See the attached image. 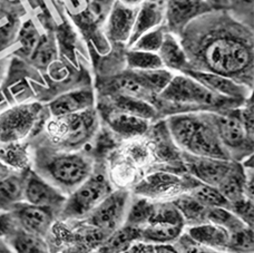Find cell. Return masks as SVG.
Wrapping results in <instances>:
<instances>
[{
	"label": "cell",
	"mask_w": 254,
	"mask_h": 253,
	"mask_svg": "<svg viewBox=\"0 0 254 253\" xmlns=\"http://www.w3.org/2000/svg\"><path fill=\"white\" fill-rule=\"evenodd\" d=\"M115 189L104 161H97L89 178L67 195L58 220H83Z\"/></svg>",
	"instance_id": "8992f818"
},
{
	"label": "cell",
	"mask_w": 254,
	"mask_h": 253,
	"mask_svg": "<svg viewBox=\"0 0 254 253\" xmlns=\"http://www.w3.org/2000/svg\"><path fill=\"white\" fill-rule=\"evenodd\" d=\"M31 64L38 69H47L56 60V47L49 36H42L35 51L28 58Z\"/></svg>",
	"instance_id": "e575fe53"
},
{
	"label": "cell",
	"mask_w": 254,
	"mask_h": 253,
	"mask_svg": "<svg viewBox=\"0 0 254 253\" xmlns=\"http://www.w3.org/2000/svg\"><path fill=\"white\" fill-rule=\"evenodd\" d=\"M9 65H10V61L7 60V58H2V60H0V87H1L3 80L7 76Z\"/></svg>",
	"instance_id": "7dc6e473"
},
{
	"label": "cell",
	"mask_w": 254,
	"mask_h": 253,
	"mask_svg": "<svg viewBox=\"0 0 254 253\" xmlns=\"http://www.w3.org/2000/svg\"><path fill=\"white\" fill-rule=\"evenodd\" d=\"M40 36L38 30L31 21H27L22 27V29L19 31V42L21 44L20 53L25 58H29L31 54L37 47V45L40 40Z\"/></svg>",
	"instance_id": "ab89813d"
},
{
	"label": "cell",
	"mask_w": 254,
	"mask_h": 253,
	"mask_svg": "<svg viewBox=\"0 0 254 253\" xmlns=\"http://www.w3.org/2000/svg\"><path fill=\"white\" fill-rule=\"evenodd\" d=\"M188 194L207 209H213V207H228L229 209L230 203L222 195L217 188L198 182Z\"/></svg>",
	"instance_id": "d6a6232c"
},
{
	"label": "cell",
	"mask_w": 254,
	"mask_h": 253,
	"mask_svg": "<svg viewBox=\"0 0 254 253\" xmlns=\"http://www.w3.org/2000/svg\"><path fill=\"white\" fill-rule=\"evenodd\" d=\"M211 11L213 9L205 0H166L163 26L179 36L190 22Z\"/></svg>",
	"instance_id": "7c38bea8"
},
{
	"label": "cell",
	"mask_w": 254,
	"mask_h": 253,
	"mask_svg": "<svg viewBox=\"0 0 254 253\" xmlns=\"http://www.w3.org/2000/svg\"><path fill=\"white\" fill-rule=\"evenodd\" d=\"M213 10H229L231 0H205Z\"/></svg>",
	"instance_id": "bcb514c9"
},
{
	"label": "cell",
	"mask_w": 254,
	"mask_h": 253,
	"mask_svg": "<svg viewBox=\"0 0 254 253\" xmlns=\"http://www.w3.org/2000/svg\"><path fill=\"white\" fill-rule=\"evenodd\" d=\"M242 104L219 96L190 76L180 73L174 75L166 88L158 95L155 107L163 120L180 113L224 112Z\"/></svg>",
	"instance_id": "277c9868"
},
{
	"label": "cell",
	"mask_w": 254,
	"mask_h": 253,
	"mask_svg": "<svg viewBox=\"0 0 254 253\" xmlns=\"http://www.w3.org/2000/svg\"><path fill=\"white\" fill-rule=\"evenodd\" d=\"M111 94H121L126 95V96L136 97L148 103H152L153 105H155L157 98L128 69H126L123 74L117 75L114 78L111 79L105 85V87L102 89V92L96 95V96Z\"/></svg>",
	"instance_id": "ffe728a7"
},
{
	"label": "cell",
	"mask_w": 254,
	"mask_h": 253,
	"mask_svg": "<svg viewBox=\"0 0 254 253\" xmlns=\"http://www.w3.org/2000/svg\"><path fill=\"white\" fill-rule=\"evenodd\" d=\"M15 219L10 211H0V239H6L16 229Z\"/></svg>",
	"instance_id": "ee69618b"
},
{
	"label": "cell",
	"mask_w": 254,
	"mask_h": 253,
	"mask_svg": "<svg viewBox=\"0 0 254 253\" xmlns=\"http://www.w3.org/2000/svg\"><path fill=\"white\" fill-rule=\"evenodd\" d=\"M0 253H15L8 245L6 239H0Z\"/></svg>",
	"instance_id": "f907efd6"
},
{
	"label": "cell",
	"mask_w": 254,
	"mask_h": 253,
	"mask_svg": "<svg viewBox=\"0 0 254 253\" xmlns=\"http://www.w3.org/2000/svg\"><path fill=\"white\" fill-rule=\"evenodd\" d=\"M198 182L188 173L158 170L140 179L129 191L152 201H172L189 193Z\"/></svg>",
	"instance_id": "ba28073f"
},
{
	"label": "cell",
	"mask_w": 254,
	"mask_h": 253,
	"mask_svg": "<svg viewBox=\"0 0 254 253\" xmlns=\"http://www.w3.org/2000/svg\"><path fill=\"white\" fill-rule=\"evenodd\" d=\"M97 112L101 117V122L106 125L108 132L121 142L144 136L148 133L154 123L143 117L125 114V113L98 110Z\"/></svg>",
	"instance_id": "2e32d148"
},
{
	"label": "cell",
	"mask_w": 254,
	"mask_h": 253,
	"mask_svg": "<svg viewBox=\"0 0 254 253\" xmlns=\"http://www.w3.org/2000/svg\"><path fill=\"white\" fill-rule=\"evenodd\" d=\"M27 171H12L0 181V211H10L24 201V189Z\"/></svg>",
	"instance_id": "cb8c5ba5"
},
{
	"label": "cell",
	"mask_w": 254,
	"mask_h": 253,
	"mask_svg": "<svg viewBox=\"0 0 254 253\" xmlns=\"http://www.w3.org/2000/svg\"><path fill=\"white\" fill-rule=\"evenodd\" d=\"M185 228L182 225L151 223L140 229V241L151 243L153 246L173 245Z\"/></svg>",
	"instance_id": "484cf974"
},
{
	"label": "cell",
	"mask_w": 254,
	"mask_h": 253,
	"mask_svg": "<svg viewBox=\"0 0 254 253\" xmlns=\"http://www.w3.org/2000/svg\"><path fill=\"white\" fill-rule=\"evenodd\" d=\"M10 212L18 228L45 239L58 220L57 212L54 210L29 204L25 201L16 204Z\"/></svg>",
	"instance_id": "4fadbf2b"
},
{
	"label": "cell",
	"mask_w": 254,
	"mask_h": 253,
	"mask_svg": "<svg viewBox=\"0 0 254 253\" xmlns=\"http://www.w3.org/2000/svg\"><path fill=\"white\" fill-rule=\"evenodd\" d=\"M31 170L68 195L88 179L96 165L90 150L62 151L29 139Z\"/></svg>",
	"instance_id": "7a4b0ae2"
},
{
	"label": "cell",
	"mask_w": 254,
	"mask_h": 253,
	"mask_svg": "<svg viewBox=\"0 0 254 253\" xmlns=\"http://www.w3.org/2000/svg\"><path fill=\"white\" fill-rule=\"evenodd\" d=\"M165 33H166V29L164 28V26L163 25L157 27V28L149 30L147 33L143 34L140 37L136 39L135 42L128 47V49H135V51L157 54L162 46Z\"/></svg>",
	"instance_id": "74e56055"
},
{
	"label": "cell",
	"mask_w": 254,
	"mask_h": 253,
	"mask_svg": "<svg viewBox=\"0 0 254 253\" xmlns=\"http://www.w3.org/2000/svg\"><path fill=\"white\" fill-rule=\"evenodd\" d=\"M163 20H164V4H160L154 0H146L136 11L133 31L127 44V48L143 34L162 26Z\"/></svg>",
	"instance_id": "44dd1931"
},
{
	"label": "cell",
	"mask_w": 254,
	"mask_h": 253,
	"mask_svg": "<svg viewBox=\"0 0 254 253\" xmlns=\"http://www.w3.org/2000/svg\"><path fill=\"white\" fill-rule=\"evenodd\" d=\"M151 223L182 225V227L185 228L182 215H181L179 210L176 209V206L172 201H155V206H154L153 214L151 216V220H149L148 224Z\"/></svg>",
	"instance_id": "8d00e7d4"
},
{
	"label": "cell",
	"mask_w": 254,
	"mask_h": 253,
	"mask_svg": "<svg viewBox=\"0 0 254 253\" xmlns=\"http://www.w3.org/2000/svg\"><path fill=\"white\" fill-rule=\"evenodd\" d=\"M253 1L254 0H231L229 11L232 15L241 20L244 24L252 27L249 19L253 20Z\"/></svg>",
	"instance_id": "7bdbcfd3"
},
{
	"label": "cell",
	"mask_w": 254,
	"mask_h": 253,
	"mask_svg": "<svg viewBox=\"0 0 254 253\" xmlns=\"http://www.w3.org/2000/svg\"><path fill=\"white\" fill-rule=\"evenodd\" d=\"M154 206H155V201L133 194L124 224L128 227L142 229L148 224L151 220Z\"/></svg>",
	"instance_id": "4dcf8cb0"
},
{
	"label": "cell",
	"mask_w": 254,
	"mask_h": 253,
	"mask_svg": "<svg viewBox=\"0 0 254 253\" xmlns=\"http://www.w3.org/2000/svg\"><path fill=\"white\" fill-rule=\"evenodd\" d=\"M173 246L180 253H224L195 241L185 231L173 243Z\"/></svg>",
	"instance_id": "b9f144b4"
},
{
	"label": "cell",
	"mask_w": 254,
	"mask_h": 253,
	"mask_svg": "<svg viewBox=\"0 0 254 253\" xmlns=\"http://www.w3.org/2000/svg\"><path fill=\"white\" fill-rule=\"evenodd\" d=\"M176 209L182 215L185 229L207 222L208 209L197 202L190 194H183L172 200Z\"/></svg>",
	"instance_id": "f546056e"
},
{
	"label": "cell",
	"mask_w": 254,
	"mask_h": 253,
	"mask_svg": "<svg viewBox=\"0 0 254 253\" xmlns=\"http://www.w3.org/2000/svg\"><path fill=\"white\" fill-rule=\"evenodd\" d=\"M239 107L224 112H211V119L231 159L242 162L253 155L254 136L248 132L244 126Z\"/></svg>",
	"instance_id": "9c48e42d"
},
{
	"label": "cell",
	"mask_w": 254,
	"mask_h": 253,
	"mask_svg": "<svg viewBox=\"0 0 254 253\" xmlns=\"http://www.w3.org/2000/svg\"><path fill=\"white\" fill-rule=\"evenodd\" d=\"M247 187V169L242 165L241 162H235L232 170L222 181V183L217 187L229 203L241 200L243 197H248L246 193Z\"/></svg>",
	"instance_id": "4316f807"
},
{
	"label": "cell",
	"mask_w": 254,
	"mask_h": 253,
	"mask_svg": "<svg viewBox=\"0 0 254 253\" xmlns=\"http://www.w3.org/2000/svg\"><path fill=\"white\" fill-rule=\"evenodd\" d=\"M0 162L11 171L22 172L31 169L29 141L0 143Z\"/></svg>",
	"instance_id": "d4e9b609"
},
{
	"label": "cell",
	"mask_w": 254,
	"mask_h": 253,
	"mask_svg": "<svg viewBox=\"0 0 254 253\" xmlns=\"http://www.w3.org/2000/svg\"><path fill=\"white\" fill-rule=\"evenodd\" d=\"M131 195L128 189H115L81 221L110 236L124 225Z\"/></svg>",
	"instance_id": "30bf717a"
},
{
	"label": "cell",
	"mask_w": 254,
	"mask_h": 253,
	"mask_svg": "<svg viewBox=\"0 0 254 253\" xmlns=\"http://www.w3.org/2000/svg\"><path fill=\"white\" fill-rule=\"evenodd\" d=\"M115 1L120 2L125 7H128L131 9H138L146 0H115Z\"/></svg>",
	"instance_id": "c3c4849f"
},
{
	"label": "cell",
	"mask_w": 254,
	"mask_h": 253,
	"mask_svg": "<svg viewBox=\"0 0 254 253\" xmlns=\"http://www.w3.org/2000/svg\"><path fill=\"white\" fill-rule=\"evenodd\" d=\"M190 68L225 76L253 88L252 27L229 10H213L198 17L179 36Z\"/></svg>",
	"instance_id": "6da1fadb"
},
{
	"label": "cell",
	"mask_w": 254,
	"mask_h": 253,
	"mask_svg": "<svg viewBox=\"0 0 254 253\" xmlns=\"http://www.w3.org/2000/svg\"><path fill=\"white\" fill-rule=\"evenodd\" d=\"M12 172L10 169H8L6 165H3L1 162H0V181L6 178V176Z\"/></svg>",
	"instance_id": "f5cc1de1"
},
{
	"label": "cell",
	"mask_w": 254,
	"mask_h": 253,
	"mask_svg": "<svg viewBox=\"0 0 254 253\" xmlns=\"http://www.w3.org/2000/svg\"><path fill=\"white\" fill-rule=\"evenodd\" d=\"M157 55L160 56L164 68L171 70L172 73H184L190 68L187 54L179 37L169 31H166L164 35V39Z\"/></svg>",
	"instance_id": "7402d4cb"
},
{
	"label": "cell",
	"mask_w": 254,
	"mask_h": 253,
	"mask_svg": "<svg viewBox=\"0 0 254 253\" xmlns=\"http://www.w3.org/2000/svg\"><path fill=\"white\" fill-rule=\"evenodd\" d=\"M229 209L249 228H254V202L253 198L243 197L230 203Z\"/></svg>",
	"instance_id": "60d3db41"
},
{
	"label": "cell",
	"mask_w": 254,
	"mask_h": 253,
	"mask_svg": "<svg viewBox=\"0 0 254 253\" xmlns=\"http://www.w3.org/2000/svg\"><path fill=\"white\" fill-rule=\"evenodd\" d=\"M96 110L125 113V114L143 117V119L151 122L162 120L160 114H158L157 108L152 103L121 94L97 96Z\"/></svg>",
	"instance_id": "e0dca14e"
},
{
	"label": "cell",
	"mask_w": 254,
	"mask_h": 253,
	"mask_svg": "<svg viewBox=\"0 0 254 253\" xmlns=\"http://www.w3.org/2000/svg\"><path fill=\"white\" fill-rule=\"evenodd\" d=\"M254 238L253 229L244 227L230 233V239L225 253H253Z\"/></svg>",
	"instance_id": "f35d334b"
},
{
	"label": "cell",
	"mask_w": 254,
	"mask_h": 253,
	"mask_svg": "<svg viewBox=\"0 0 254 253\" xmlns=\"http://www.w3.org/2000/svg\"><path fill=\"white\" fill-rule=\"evenodd\" d=\"M49 117L46 104H13L0 112V143L25 142L36 136Z\"/></svg>",
	"instance_id": "52a82bcc"
},
{
	"label": "cell",
	"mask_w": 254,
	"mask_h": 253,
	"mask_svg": "<svg viewBox=\"0 0 254 253\" xmlns=\"http://www.w3.org/2000/svg\"><path fill=\"white\" fill-rule=\"evenodd\" d=\"M66 198V194L36 173L34 170L29 169L27 172L24 189L25 202L33 205L48 207L60 215Z\"/></svg>",
	"instance_id": "5bb4252c"
},
{
	"label": "cell",
	"mask_w": 254,
	"mask_h": 253,
	"mask_svg": "<svg viewBox=\"0 0 254 253\" xmlns=\"http://www.w3.org/2000/svg\"><path fill=\"white\" fill-rule=\"evenodd\" d=\"M183 165L189 175L199 183L217 188L235 164L233 160L199 157L181 152Z\"/></svg>",
	"instance_id": "8fae6325"
},
{
	"label": "cell",
	"mask_w": 254,
	"mask_h": 253,
	"mask_svg": "<svg viewBox=\"0 0 254 253\" xmlns=\"http://www.w3.org/2000/svg\"><path fill=\"white\" fill-rule=\"evenodd\" d=\"M184 231L195 241L214 250L225 253L226 248H228L230 233L216 224L204 222L202 224L187 228Z\"/></svg>",
	"instance_id": "603a6c76"
},
{
	"label": "cell",
	"mask_w": 254,
	"mask_h": 253,
	"mask_svg": "<svg viewBox=\"0 0 254 253\" xmlns=\"http://www.w3.org/2000/svg\"><path fill=\"white\" fill-rule=\"evenodd\" d=\"M136 78L146 87L149 92L157 97L166 86L170 84L172 78L174 77V73L166 68H158L151 70H130Z\"/></svg>",
	"instance_id": "1f68e13d"
},
{
	"label": "cell",
	"mask_w": 254,
	"mask_h": 253,
	"mask_svg": "<svg viewBox=\"0 0 254 253\" xmlns=\"http://www.w3.org/2000/svg\"><path fill=\"white\" fill-rule=\"evenodd\" d=\"M183 74L190 76L195 80H197L199 84H202L204 87L222 97L233 99V101L239 103H244L248 98L252 96L253 88L235 82V80L225 77V76L194 69L185 70Z\"/></svg>",
	"instance_id": "ac0fdd59"
},
{
	"label": "cell",
	"mask_w": 254,
	"mask_h": 253,
	"mask_svg": "<svg viewBox=\"0 0 254 253\" xmlns=\"http://www.w3.org/2000/svg\"><path fill=\"white\" fill-rule=\"evenodd\" d=\"M6 241L15 253H52L46 239L18 227L6 238Z\"/></svg>",
	"instance_id": "83f0119b"
},
{
	"label": "cell",
	"mask_w": 254,
	"mask_h": 253,
	"mask_svg": "<svg viewBox=\"0 0 254 253\" xmlns=\"http://www.w3.org/2000/svg\"><path fill=\"white\" fill-rule=\"evenodd\" d=\"M137 9L125 7L115 1L111 9L105 24L107 38L116 44H128L133 31Z\"/></svg>",
	"instance_id": "d6986e66"
},
{
	"label": "cell",
	"mask_w": 254,
	"mask_h": 253,
	"mask_svg": "<svg viewBox=\"0 0 254 253\" xmlns=\"http://www.w3.org/2000/svg\"><path fill=\"white\" fill-rule=\"evenodd\" d=\"M156 253H180L175 249L173 245H166V246H155Z\"/></svg>",
	"instance_id": "681fc988"
},
{
	"label": "cell",
	"mask_w": 254,
	"mask_h": 253,
	"mask_svg": "<svg viewBox=\"0 0 254 253\" xmlns=\"http://www.w3.org/2000/svg\"><path fill=\"white\" fill-rule=\"evenodd\" d=\"M96 95L90 86H79L58 94L46 103V107L51 116L76 114L96 107Z\"/></svg>",
	"instance_id": "9a60e30c"
},
{
	"label": "cell",
	"mask_w": 254,
	"mask_h": 253,
	"mask_svg": "<svg viewBox=\"0 0 254 253\" xmlns=\"http://www.w3.org/2000/svg\"><path fill=\"white\" fill-rule=\"evenodd\" d=\"M207 222L219 225L225 229L229 233L238 231V230L247 227L237 215L228 207H213L207 211Z\"/></svg>",
	"instance_id": "d590c367"
},
{
	"label": "cell",
	"mask_w": 254,
	"mask_h": 253,
	"mask_svg": "<svg viewBox=\"0 0 254 253\" xmlns=\"http://www.w3.org/2000/svg\"><path fill=\"white\" fill-rule=\"evenodd\" d=\"M125 253H156L155 246L151 243L137 240L129 247V249Z\"/></svg>",
	"instance_id": "f6af8a7d"
},
{
	"label": "cell",
	"mask_w": 254,
	"mask_h": 253,
	"mask_svg": "<svg viewBox=\"0 0 254 253\" xmlns=\"http://www.w3.org/2000/svg\"><path fill=\"white\" fill-rule=\"evenodd\" d=\"M8 106H10V105H9L7 98L4 97L3 93L1 92V89H0V112H2L4 108H7Z\"/></svg>",
	"instance_id": "816d5d0a"
},
{
	"label": "cell",
	"mask_w": 254,
	"mask_h": 253,
	"mask_svg": "<svg viewBox=\"0 0 254 253\" xmlns=\"http://www.w3.org/2000/svg\"><path fill=\"white\" fill-rule=\"evenodd\" d=\"M126 68L128 70H151L164 68L157 54L128 49L126 53Z\"/></svg>",
	"instance_id": "836d02e7"
},
{
	"label": "cell",
	"mask_w": 254,
	"mask_h": 253,
	"mask_svg": "<svg viewBox=\"0 0 254 253\" xmlns=\"http://www.w3.org/2000/svg\"><path fill=\"white\" fill-rule=\"evenodd\" d=\"M101 124L96 107L70 115H49L42 130L33 138L56 150H88L99 134Z\"/></svg>",
	"instance_id": "5b68a950"
},
{
	"label": "cell",
	"mask_w": 254,
	"mask_h": 253,
	"mask_svg": "<svg viewBox=\"0 0 254 253\" xmlns=\"http://www.w3.org/2000/svg\"><path fill=\"white\" fill-rule=\"evenodd\" d=\"M139 238L140 229L124 224L106 238L96 253H125Z\"/></svg>",
	"instance_id": "f1b7e54d"
},
{
	"label": "cell",
	"mask_w": 254,
	"mask_h": 253,
	"mask_svg": "<svg viewBox=\"0 0 254 253\" xmlns=\"http://www.w3.org/2000/svg\"><path fill=\"white\" fill-rule=\"evenodd\" d=\"M163 120L172 142L180 152L199 157L232 160L216 133L211 112L180 113Z\"/></svg>",
	"instance_id": "3957f363"
}]
</instances>
